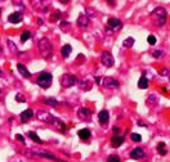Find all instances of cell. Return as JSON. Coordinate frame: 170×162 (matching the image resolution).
Instances as JSON below:
<instances>
[{"instance_id":"obj_30","label":"cell","mask_w":170,"mask_h":162,"mask_svg":"<svg viewBox=\"0 0 170 162\" xmlns=\"http://www.w3.org/2000/svg\"><path fill=\"white\" fill-rule=\"evenodd\" d=\"M130 136H131V140H133V142H141V140H142V136H141V134L133 133Z\"/></svg>"},{"instance_id":"obj_28","label":"cell","mask_w":170,"mask_h":162,"mask_svg":"<svg viewBox=\"0 0 170 162\" xmlns=\"http://www.w3.org/2000/svg\"><path fill=\"white\" fill-rule=\"evenodd\" d=\"M59 26H61V30H62V31H66V32H67L68 30H70V22H67V21H62Z\"/></svg>"},{"instance_id":"obj_39","label":"cell","mask_w":170,"mask_h":162,"mask_svg":"<svg viewBox=\"0 0 170 162\" xmlns=\"http://www.w3.org/2000/svg\"><path fill=\"white\" fill-rule=\"evenodd\" d=\"M169 79H170V75H169Z\"/></svg>"},{"instance_id":"obj_29","label":"cell","mask_w":170,"mask_h":162,"mask_svg":"<svg viewBox=\"0 0 170 162\" xmlns=\"http://www.w3.org/2000/svg\"><path fill=\"white\" fill-rule=\"evenodd\" d=\"M59 17H61V12H54V13H52V16H50V21L52 22H54V21H57V20H59Z\"/></svg>"},{"instance_id":"obj_33","label":"cell","mask_w":170,"mask_h":162,"mask_svg":"<svg viewBox=\"0 0 170 162\" xmlns=\"http://www.w3.org/2000/svg\"><path fill=\"white\" fill-rule=\"evenodd\" d=\"M16 100H17L18 103H24V102H26V98H24L22 94H17L16 95Z\"/></svg>"},{"instance_id":"obj_24","label":"cell","mask_w":170,"mask_h":162,"mask_svg":"<svg viewBox=\"0 0 170 162\" xmlns=\"http://www.w3.org/2000/svg\"><path fill=\"white\" fill-rule=\"evenodd\" d=\"M29 136H30V138H31L34 142H36L37 144H43V140L39 138V136H37V134H35V133H32V131H30V133H29Z\"/></svg>"},{"instance_id":"obj_22","label":"cell","mask_w":170,"mask_h":162,"mask_svg":"<svg viewBox=\"0 0 170 162\" xmlns=\"http://www.w3.org/2000/svg\"><path fill=\"white\" fill-rule=\"evenodd\" d=\"M138 86H139V89H146V87L148 86V80H147L144 76H142L138 81Z\"/></svg>"},{"instance_id":"obj_37","label":"cell","mask_w":170,"mask_h":162,"mask_svg":"<svg viewBox=\"0 0 170 162\" xmlns=\"http://www.w3.org/2000/svg\"><path fill=\"white\" fill-rule=\"evenodd\" d=\"M16 139H17V140H20V142H23L24 143V138L21 135V134H17V135H16Z\"/></svg>"},{"instance_id":"obj_40","label":"cell","mask_w":170,"mask_h":162,"mask_svg":"<svg viewBox=\"0 0 170 162\" xmlns=\"http://www.w3.org/2000/svg\"><path fill=\"white\" fill-rule=\"evenodd\" d=\"M0 13H1V10H0Z\"/></svg>"},{"instance_id":"obj_36","label":"cell","mask_w":170,"mask_h":162,"mask_svg":"<svg viewBox=\"0 0 170 162\" xmlns=\"http://www.w3.org/2000/svg\"><path fill=\"white\" fill-rule=\"evenodd\" d=\"M161 75H163V76H168V75H170V72H169L168 68H164V70L161 71Z\"/></svg>"},{"instance_id":"obj_14","label":"cell","mask_w":170,"mask_h":162,"mask_svg":"<svg viewBox=\"0 0 170 162\" xmlns=\"http://www.w3.org/2000/svg\"><path fill=\"white\" fill-rule=\"evenodd\" d=\"M31 117H34V112L31 111V109H26V111H23L21 113V121L22 122H27L31 120Z\"/></svg>"},{"instance_id":"obj_5","label":"cell","mask_w":170,"mask_h":162,"mask_svg":"<svg viewBox=\"0 0 170 162\" xmlns=\"http://www.w3.org/2000/svg\"><path fill=\"white\" fill-rule=\"evenodd\" d=\"M36 117L40 120V121H43L45 123H50V125H54V122H56V120H57L53 115H50L46 111H39L36 113Z\"/></svg>"},{"instance_id":"obj_9","label":"cell","mask_w":170,"mask_h":162,"mask_svg":"<svg viewBox=\"0 0 170 162\" xmlns=\"http://www.w3.org/2000/svg\"><path fill=\"white\" fill-rule=\"evenodd\" d=\"M76 24H78L80 28H86V27L90 24L89 17H88L86 14H80L78 18V21H76Z\"/></svg>"},{"instance_id":"obj_10","label":"cell","mask_w":170,"mask_h":162,"mask_svg":"<svg viewBox=\"0 0 170 162\" xmlns=\"http://www.w3.org/2000/svg\"><path fill=\"white\" fill-rule=\"evenodd\" d=\"M107 26H108V28L111 30H120L122 27V23L120 20H117V18H109L108 21H107Z\"/></svg>"},{"instance_id":"obj_6","label":"cell","mask_w":170,"mask_h":162,"mask_svg":"<svg viewBox=\"0 0 170 162\" xmlns=\"http://www.w3.org/2000/svg\"><path fill=\"white\" fill-rule=\"evenodd\" d=\"M32 152H34V155L41 156V157L48 158V160H52V161H56V162H67V161H65V160H61V158H58L57 156L50 155L49 152H46V150H43V149H32Z\"/></svg>"},{"instance_id":"obj_13","label":"cell","mask_w":170,"mask_h":162,"mask_svg":"<svg viewBox=\"0 0 170 162\" xmlns=\"http://www.w3.org/2000/svg\"><path fill=\"white\" fill-rule=\"evenodd\" d=\"M8 21H9L10 23H20V22L22 21V14H21L20 12L12 13V14L8 17Z\"/></svg>"},{"instance_id":"obj_2","label":"cell","mask_w":170,"mask_h":162,"mask_svg":"<svg viewBox=\"0 0 170 162\" xmlns=\"http://www.w3.org/2000/svg\"><path fill=\"white\" fill-rule=\"evenodd\" d=\"M52 49H53V46H52L50 41L46 37H44V39L39 41V53L43 58H50L52 54H53Z\"/></svg>"},{"instance_id":"obj_21","label":"cell","mask_w":170,"mask_h":162,"mask_svg":"<svg viewBox=\"0 0 170 162\" xmlns=\"http://www.w3.org/2000/svg\"><path fill=\"white\" fill-rule=\"evenodd\" d=\"M147 104H150V106H153V104H156L158 102V97L156 94H151L150 97H147Z\"/></svg>"},{"instance_id":"obj_12","label":"cell","mask_w":170,"mask_h":162,"mask_svg":"<svg viewBox=\"0 0 170 162\" xmlns=\"http://www.w3.org/2000/svg\"><path fill=\"white\" fill-rule=\"evenodd\" d=\"M108 119H109L108 111H106V109H102V111L99 112V115H98V120H99V122L102 123V125H106V123L108 122Z\"/></svg>"},{"instance_id":"obj_11","label":"cell","mask_w":170,"mask_h":162,"mask_svg":"<svg viewBox=\"0 0 170 162\" xmlns=\"http://www.w3.org/2000/svg\"><path fill=\"white\" fill-rule=\"evenodd\" d=\"M130 157L133 158V160H141V158L144 157V152L142 148H135V149H133L130 152Z\"/></svg>"},{"instance_id":"obj_15","label":"cell","mask_w":170,"mask_h":162,"mask_svg":"<svg viewBox=\"0 0 170 162\" xmlns=\"http://www.w3.org/2000/svg\"><path fill=\"white\" fill-rule=\"evenodd\" d=\"M17 68H18V71H20V73L23 77H26V79H29L30 76H31V73H30V71L26 68V66H23L22 63H18L17 64Z\"/></svg>"},{"instance_id":"obj_32","label":"cell","mask_w":170,"mask_h":162,"mask_svg":"<svg viewBox=\"0 0 170 162\" xmlns=\"http://www.w3.org/2000/svg\"><path fill=\"white\" fill-rule=\"evenodd\" d=\"M8 44H9L10 50H12V52H14V53H18V49H17V46H16V44H14V43H12L10 40H8Z\"/></svg>"},{"instance_id":"obj_27","label":"cell","mask_w":170,"mask_h":162,"mask_svg":"<svg viewBox=\"0 0 170 162\" xmlns=\"http://www.w3.org/2000/svg\"><path fill=\"white\" fill-rule=\"evenodd\" d=\"M134 45V39L133 37H128V39L124 40V46L125 48H131Z\"/></svg>"},{"instance_id":"obj_18","label":"cell","mask_w":170,"mask_h":162,"mask_svg":"<svg viewBox=\"0 0 170 162\" xmlns=\"http://www.w3.org/2000/svg\"><path fill=\"white\" fill-rule=\"evenodd\" d=\"M79 136H80L83 140H88V139L90 138V135H92V133H90V130H88V129H81V130H79Z\"/></svg>"},{"instance_id":"obj_16","label":"cell","mask_w":170,"mask_h":162,"mask_svg":"<svg viewBox=\"0 0 170 162\" xmlns=\"http://www.w3.org/2000/svg\"><path fill=\"white\" fill-rule=\"evenodd\" d=\"M71 52H72V48H71V45L66 44V45H63V46H62V49H61V56L63 57V58H67V57H70Z\"/></svg>"},{"instance_id":"obj_8","label":"cell","mask_w":170,"mask_h":162,"mask_svg":"<svg viewBox=\"0 0 170 162\" xmlns=\"http://www.w3.org/2000/svg\"><path fill=\"white\" fill-rule=\"evenodd\" d=\"M102 85L107 89H117L119 87V81L114 77H105L102 81Z\"/></svg>"},{"instance_id":"obj_19","label":"cell","mask_w":170,"mask_h":162,"mask_svg":"<svg viewBox=\"0 0 170 162\" xmlns=\"http://www.w3.org/2000/svg\"><path fill=\"white\" fill-rule=\"evenodd\" d=\"M53 126H54V127H57L58 130H61V131H66V130H67V126H66V123L62 122L61 120H58V119L56 120V122H54Z\"/></svg>"},{"instance_id":"obj_3","label":"cell","mask_w":170,"mask_h":162,"mask_svg":"<svg viewBox=\"0 0 170 162\" xmlns=\"http://www.w3.org/2000/svg\"><path fill=\"white\" fill-rule=\"evenodd\" d=\"M52 80H53V77H52V75L49 72H43L39 75V77H37V85H39L40 87H43V89H48L49 86L52 85Z\"/></svg>"},{"instance_id":"obj_35","label":"cell","mask_w":170,"mask_h":162,"mask_svg":"<svg viewBox=\"0 0 170 162\" xmlns=\"http://www.w3.org/2000/svg\"><path fill=\"white\" fill-rule=\"evenodd\" d=\"M147 41H148L150 45H155L156 44V37L153 36V35H151V36H148V39H147Z\"/></svg>"},{"instance_id":"obj_7","label":"cell","mask_w":170,"mask_h":162,"mask_svg":"<svg viewBox=\"0 0 170 162\" xmlns=\"http://www.w3.org/2000/svg\"><path fill=\"white\" fill-rule=\"evenodd\" d=\"M101 62H102V64L106 66V67H112L115 63V59L108 52H103L102 56H101Z\"/></svg>"},{"instance_id":"obj_17","label":"cell","mask_w":170,"mask_h":162,"mask_svg":"<svg viewBox=\"0 0 170 162\" xmlns=\"http://www.w3.org/2000/svg\"><path fill=\"white\" fill-rule=\"evenodd\" d=\"M111 143H112V145H114V147H120V145L124 143V138H122V136H120V135H114L111 138Z\"/></svg>"},{"instance_id":"obj_4","label":"cell","mask_w":170,"mask_h":162,"mask_svg":"<svg viewBox=\"0 0 170 162\" xmlns=\"http://www.w3.org/2000/svg\"><path fill=\"white\" fill-rule=\"evenodd\" d=\"M76 82H78L76 76L71 75V73H65L61 77V85L63 87H71V86H73Z\"/></svg>"},{"instance_id":"obj_25","label":"cell","mask_w":170,"mask_h":162,"mask_svg":"<svg viewBox=\"0 0 170 162\" xmlns=\"http://www.w3.org/2000/svg\"><path fill=\"white\" fill-rule=\"evenodd\" d=\"M157 150H158V153H160L161 156H165V155H166V149H165V143H164V142L158 143V145H157Z\"/></svg>"},{"instance_id":"obj_38","label":"cell","mask_w":170,"mask_h":162,"mask_svg":"<svg viewBox=\"0 0 170 162\" xmlns=\"http://www.w3.org/2000/svg\"><path fill=\"white\" fill-rule=\"evenodd\" d=\"M112 130H114V133H115V134H119V133H120V129L117 127V126H115V127L112 129Z\"/></svg>"},{"instance_id":"obj_1","label":"cell","mask_w":170,"mask_h":162,"mask_svg":"<svg viewBox=\"0 0 170 162\" xmlns=\"http://www.w3.org/2000/svg\"><path fill=\"white\" fill-rule=\"evenodd\" d=\"M151 17H152L153 22H155L157 26H164V24L166 23V17H168V14H166V10L164 9V8L158 7V8H156V9H153V12L151 13Z\"/></svg>"},{"instance_id":"obj_20","label":"cell","mask_w":170,"mask_h":162,"mask_svg":"<svg viewBox=\"0 0 170 162\" xmlns=\"http://www.w3.org/2000/svg\"><path fill=\"white\" fill-rule=\"evenodd\" d=\"M90 115H92V111H90L89 108H80V111H79V117H81V119H84V117H89Z\"/></svg>"},{"instance_id":"obj_31","label":"cell","mask_w":170,"mask_h":162,"mask_svg":"<svg viewBox=\"0 0 170 162\" xmlns=\"http://www.w3.org/2000/svg\"><path fill=\"white\" fill-rule=\"evenodd\" d=\"M107 162H120V157L119 156L112 155V156H109V157L107 158Z\"/></svg>"},{"instance_id":"obj_34","label":"cell","mask_w":170,"mask_h":162,"mask_svg":"<svg viewBox=\"0 0 170 162\" xmlns=\"http://www.w3.org/2000/svg\"><path fill=\"white\" fill-rule=\"evenodd\" d=\"M161 56H163V52H161V50L152 52V57H153V58H161Z\"/></svg>"},{"instance_id":"obj_26","label":"cell","mask_w":170,"mask_h":162,"mask_svg":"<svg viewBox=\"0 0 170 162\" xmlns=\"http://www.w3.org/2000/svg\"><path fill=\"white\" fill-rule=\"evenodd\" d=\"M30 36H31V32L30 31H23L21 34V41L22 43H24V41H27L30 39Z\"/></svg>"},{"instance_id":"obj_23","label":"cell","mask_w":170,"mask_h":162,"mask_svg":"<svg viewBox=\"0 0 170 162\" xmlns=\"http://www.w3.org/2000/svg\"><path fill=\"white\" fill-rule=\"evenodd\" d=\"M43 102H44L45 104H49V106H52V107L58 106V100L54 99V98H45V99H44Z\"/></svg>"}]
</instances>
